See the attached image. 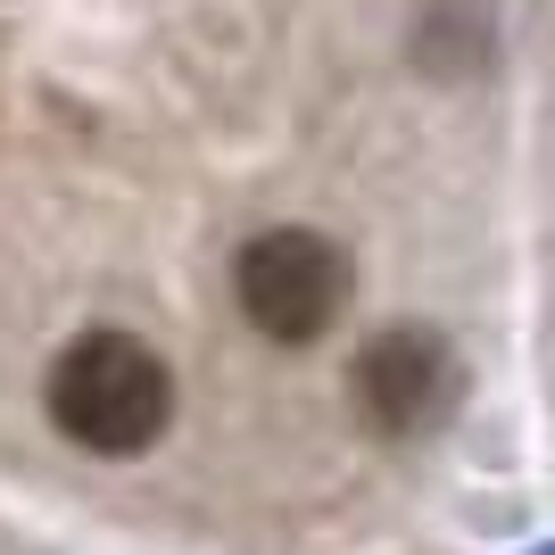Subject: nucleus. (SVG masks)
I'll list each match as a JSON object with an SVG mask.
<instances>
[{"label": "nucleus", "instance_id": "1", "mask_svg": "<svg viewBox=\"0 0 555 555\" xmlns=\"http://www.w3.org/2000/svg\"><path fill=\"white\" fill-rule=\"evenodd\" d=\"M50 423L92 456H141L175 423V373L133 332H83L50 365Z\"/></svg>", "mask_w": 555, "mask_h": 555}, {"label": "nucleus", "instance_id": "2", "mask_svg": "<svg viewBox=\"0 0 555 555\" xmlns=\"http://www.w3.org/2000/svg\"><path fill=\"white\" fill-rule=\"evenodd\" d=\"M232 299L282 348L324 340V332L340 324V307H348V257L332 249L324 232H299V224L257 232L249 249H241V266H232Z\"/></svg>", "mask_w": 555, "mask_h": 555}, {"label": "nucleus", "instance_id": "3", "mask_svg": "<svg viewBox=\"0 0 555 555\" xmlns=\"http://www.w3.org/2000/svg\"><path fill=\"white\" fill-rule=\"evenodd\" d=\"M357 406L373 415V431H423L448 406V348L415 324L382 332L357 357Z\"/></svg>", "mask_w": 555, "mask_h": 555}, {"label": "nucleus", "instance_id": "4", "mask_svg": "<svg viewBox=\"0 0 555 555\" xmlns=\"http://www.w3.org/2000/svg\"><path fill=\"white\" fill-rule=\"evenodd\" d=\"M547 555H555V547H547Z\"/></svg>", "mask_w": 555, "mask_h": 555}]
</instances>
